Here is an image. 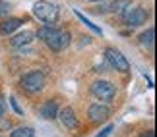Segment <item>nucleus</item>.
Here are the masks:
<instances>
[{
	"mask_svg": "<svg viewBox=\"0 0 157 137\" xmlns=\"http://www.w3.org/2000/svg\"><path fill=\"white\" fill-rule=\"evenodd\" d=\"M33 14L37 20H41L45 25H54L60 17V10L56 4H51L47 0H37L33 4Z\"/></svg>",
	"mask_w": 157,
	"mask_h": 137,
	"instance_id": "obj_1",
	"label": "nucleus"
},
{
	"mask_svg": "<svg viewBox=\"0 0 157 137\" xmlns=\"http://www.w3.org/2000/svg\"><path fill=\"white\" fill-rule=\"evenodd\" d=\"M20 85L23 91H27V93H41L45 89V74L41 70H31V71H27V74H23L21 75V79H20Z\"/></svg>",
	"mask_w": 157,
	"mask_h": 137,
	"instance_id": "obj_2",
	"label": "nucleus"
},
{
	"mask_svg": "<svg viewBox=\"0 0 157 137\" xmlns=\"http://www.w3.org/2000/svg\"><path fill=\"white\" fill-rule=\"evenodd\" d=\"M91 93H93L95 99L103 100V103H111V100L117 97V85L111 83V81H107V79H97V81H93V85H91Z\"/></svg>",
	"mask_w": 157,
	"mask_h": 137,
	"instance_id": "obj_3",
	"label": "nucleus"
},
{
	"mask_svg": "<svg viewBox=\"0 0 157 137\" xmlns=\"http://www.w3.org/2000/svg\"><path fill=\"white\" fill-rule=\"evenodd\" d=\"M105 60H107V64L111 66L113 70H117V71H128L130 70V64H128V60L124 58V54L120 50H117V49H105Z\"/></svg>",
	"mask_w": 157,
	"mask_h": 137,
	"instance_id": "obj_4",
	"label": "nucleus"
},
{
	"mask_svg": "<svg viewBox=\"0 0 157 137\" xmlns=\"http://www.w3.org/2000/svg\"><path fill=\"white\" fill-rule=\"evenodd\" d=\"M149 14L144 8H128V12H124V23L128 27H138V25H144L147 21Z\"/></svg>",
	"mask_w": 157,
	"mask_h": 137,
	"instance_id": "obj_5",
	"label": "nucleus"
},
{
	"mask_svg": "<svg viewBox=\"0 0 157 137\" xmlns=\"http://www.w3.org/2000/svg\"><path fill=\"white\" fill-rule=\"evenodd\" d=\"M70 41H72V35H70L68 31H64V29H58V33L54 35L51 41H47L45 45L49 46L52 52H62L64 49H68Z\"/></svg>",
	"mask_w": 157,
	"mask_h": 137,
	"instance_id": "obj_6",
	"label": "nucleus"
},
{
	"mask_svg": "<svg viewBox=\"0 0 157 137\" xmlns=\"http://www.w3.org/2000/svg\"><path fill=\"white\" fill-rule=\"evenodd\" d=\"M87 116L93 124H101V122H107L109 116H111V108L107 104H101V103H93L91 106L87 108Z\"/></svg>",
	"mask_w": 157,
	"mask_h": 137,
	"instance_id": "obj_7",
	"label": "nucleus"
},
{
	"mask_svg": "<svg viewBox=\"0 0 157 137\" xmlns=\"http://www.w3.org/2000/svg\"><path fill=\"white\" fill-rule=\"evenodd\" d=\"M56 118H60L62 126L68 128V129H78V128H80L78 118H76V112H74V108H72V106H64L62 110H58Z\"/></svg>",
	"mask_w": 157,
	"mask_h": 137,
	"instance_id": "obj_8",
	"label": "nucleus"
},
{
	"mask_svg": "<svg viewBox=\"0 0 157 137\" xmlns=\"http://www.w3.org/2000/svg\"><path fill=\"white\" fill-rule=\"evenodd\" d=\"M39 112H41V116H43L45 120H54V118H56V114H58V100L49 99L47 103L41 104Z\"/></svg>",
	"mask_w": 157,
	"mask_h": 137,
	"instance_id": "obj_9",
	"label": "nucleus"
},
{
	"mask_svg": "<svg viewBox=\"0 0 157 137\" xmlns=\"http://www.w3.org/2000/svg\"><path fill=\"white\" fill-rule=\"evenodd\" d=\"M35 39V33L33 31H23V33H16L14 37L10 39V45L14 46V49H20V46H25L29 43H33Z\"/></svg>",
	"mask_w": 157,
	"mask_h": 137,
	"instance_id": "obj_10",
	"label": "nucleus"
},
{
	"mask_svg": "<svg viewBox=\"0 0 157 137\" xmlns=\"http://www.w3.org/2000/svg\"><path fill=\"white\" fill-rule=\"evenodd\" d=\"M21 23H23V20H20V17H8V20H4L0 23V35H12L16 29L21 27Z\"/></svg>",
	"mask_w": 157,
	"mask_h": 137,
	"instance_id": "obj_11",
	"label": "nucleus"
},
{
	"mask_svg": "<svg viewBox=\"0 0 157 137\" xmlns=\"http://www.w3.org/2000/svg\"><path fill=\"white\" fill-rule=\"evenodd\" d=\"M58 29L60 27H56V25H43V27H39V31L35 33V37H39L43 43H47V41H51L54 35L58 33Z\"/></svg>",
	"mask_w": 157,
	"mask_h": 137,
	"instance_id": "obj_12",
	"label": "nucleus"
},
{
	"mask_svg": "<svg viewBox=\"0 0 157 137\" xmlns=\"http://www.w3.org/2000/svg\"><path fill=\"white\" fill-rule=\"evenodd\" d=\"M132 6V0H114L113 4L107 6V12H113V14H124Z\"/></svg>",
	"mask_w": 157,
	"mask_h": 137,
	"instance_id": "obj_13",
	"label": "nucleus"
},
{
	"mask_svg": "<svg viewBox=\"0 0 157 137\" xmlns=\"http://www.w3.org/2000/svg\"><path fill=\"white\" fill-rule=\"evenodd\" d=\"M140 43L146 46V49H153V43H155V29L149 27L147 31H144L140 35Z\"/></svg>",
	"mask_w": 157,
	"mask_h": 137,
	"instance_id": "obj_14",
	"label": "nucleus"
},
{
	"mask_svg": "<svg viewBox=\"0 0 157 137\" xmlns=\"http://www.w3.org/2000/svg\"><path fill=\"white\" fill-rule=\"evenodd\" d=\"M10 137H35V132H33V128L23 126V128H16L10 133Z\"/></svg>",
	"mask_w": 157,
	"mask_h": 137,
	"instance_id": "obj_15",
	"label": "nucleus"
},
{
	"mask_svg": "<svg viewBox=\"0 0 157 137\" xmlns=\"http://www.w3.org/2000/svg\"><path fill=\"white\" fill-rule=\"evenodd\" d=\"M74 14L78 16V20H80L82 23H86V25H87L89 29H91L93 33H97V35H103V31H101V27H97V25H95V23H91V21H89V20H87V17L83 16V14H80V12H74Z\"/></svg>",
	"mask_w": 157,
	"mask_h": 137,
	"instance_id": "obj_16",
	"label": "nucleus"
},
{
	"mask_svg": "<svg viewBox=\"0 0 157 137\" xmlns=\"http://www.w3.org/2000/svg\"><path fill=\"white\" fill-rule=\"evenodd\" d=\"M10 10H12L10 2H6V0H0V17H6V16L10 14Z\"/></svg>",
	"mask_w": 157,
	"mask_h": 137,
	"instance_id": "obj_17",
	"label": "nucleus"
},
{
	"mask_svg": "<svg viewBox=\"0 0 157 137\" xmlns=\"http://www.w3.org/2000/svg\"><path fill=\"white\" fill-rule=\"evenodd\" d=\"M10 104H12V108H14L17 114H23V108L20 104H17V100H16V97H10Z\"/></svg>",
	"mask_w": 157,
	"mask_h": 137,
	"instance_id": "obj_18",
	"label": "nucleus"
},
{
	"mask_svg": "<svg viewBox=\"0 0 157 137\" xmlns=\"http://www.w3.org/2000/svg\"><path fill=\"white\" fill-rule=\"evenodd\" d=\"M113 129H114V126H113V124H109V126L103 129V132H101L97 137H109V135H111V132H113Z\"/></svg>",
	"mask_w": 157,
	"mask_h": 137,
	"instance_id": "obj_19",
	"label": "nucleus"
},
{
	"mask_svg": "<svg viewBox=\"0 0 157 137\" xmlns=\"http://www.w3.org/2000/svg\"><path fill=\"white\" fill-rule=\"evenodd\" d=\"M140 137H155V133H153V129H149V132H146V133H142Z\"/></svg>",
	"mask_w": 157,
	"mask_h": 137,
	"instance_id": "obj_20",
	"label": "nucleus"
},
{
	"mask_svg": "<svg viewBox=\"0 0 157 137\" xmlns=\"http://www.w3.org/2000/svg\"><path fill=\"white\" fill-rule=\"evenodd\" d=\"M4 116V103H2V99H0V118Z\"/></svg>",
	"mask_w": 157,
	"mask_h": 137,
	"instance_id": "obj_21",
	"label": "nucleus"
},
{
	"mask_svg": "<svg viewBox=\"0 0 157 137\" xmlns=\"http://www.w3.org/2000/svg\"><path fill=\"white\" fill-rule=\"evenodd\" d=\"M89 2H101V0H89Z\"/></svg>",
	"mask_w": 157,
	"mask_h": 137,
	"instance_id": "obj_22",
	"label": "nucleus"
}]
</instances>
